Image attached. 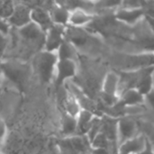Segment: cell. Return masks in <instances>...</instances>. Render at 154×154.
Wrapping results in <instances>:
<instances>
[{"label":"cell","mask_w":154,"mask_h":154,"mask_svg":"<svg viewBox=\"0 0 154 154\" xmlns=\"http://www.w3.org/2000/svg\"><path fill=\"white\" fill-rule=\"evenodd\" d=\"M66 26L53 24L46 32L43 50L50 52H56L61 43L65 41Z\"/></svg>","instance_id":"6"},{"label":"cell","mask_w":154,"mask_h":154,"mask_svg":"<svg viewBox=\"0 0 154 154\" xmlns=\"http://www.w3.org/2000/svg\"><path fill=\"white\" fill-rule=\"evenodd\" d=\"M1 75H2V74H1V70H0V79H1Z\"/></svg>","instance_id":"28"},{"label":"cell","mask_w":154,"mask_h":154,"mask_svg":"<svg viewBox=\"0 0 154 154\" xmlns=\"http://www.w3.org/2000/svg\"><path fill=\"white\" fill-rule=\"evenodd\" d=\"M18 33L25 42L31 43L32 46H44L45 32L33 23H30L29 24L18 29Z\"/></svg>","instance_id":"8"},{"label":"cell","mask_w":154,"mask_h":154,"mask_svg":"<svg viewBox=\"0 0 154 154\" xmlns=\"http://www.w3.org/2000/svg\"><path fill=\"white\" fill-rule=\"evenodd\" d=\"M101 126H102V116H96L90 125V128L88 129L86 134V137L88 139L90 143L101 132Z\"/></svg>","instance_id":"23"},{"label":"cell","mask_w":154,"mask_h":154,"mask_svg":"<svg viewBox=\"0 0 154 154\" xmlns=\"http://www.w3.org/2000/svg\"><path fill=\"white\" fill-rule=\"evenodd\" d=\"M138 154H153V149H152V144L151 143L150 140H148V143H147V145L145 147V149L141 152L140 153Z\"/></svg>","instance_id":"26"},{"label":"cell","mask_w":154,"mask_h":154,"mask_svg":"<svg viewBox=\"0 0 154 154\" xmlns=\"http://www.w3.org/2000/svg\"><path fill=\"white\" fill-rule=\"evenodd\" d=\"M61 133L64 137L77 135V118L64 113L61 119Z\"/></svg>","instance_id":"20"},{"label":"cell","mask_w":154,"mask_h":154,"mask_svg":"<svg viewBox=\"0 0 154 154\" xmlns=\"http://www.w3.org/2000/svg\"><path fill=\"white\" fill-rule=\"evenodd\" d=\"M116 20L127 24H135L144 17V11L142 7L139 8H117L114 14Z\"/></svg>","instance_id":"12"},{"label":"cell","mask_w":154,"mask_h":154,"mask_svg":"<svg viewBox=\"0 0 154 154\" xmlns=\"http://www.w3.org/2000/svg\"><path fill=\"white\" fill-rule=\"evenodd\" d=\"M153 88V66L149 67L144 74L137 82L134 89L139 91L143 96H147L152 92Z\"/></svg>","instance_id":"17"},{"label":"cell","mask_w":154,"mask_h":154,"mask_svg":"<svg viewBox=\"0 0 154 154\" xmlns=\"http://www.w3.org/2000/svg\"><path fill=\"white\" fill-rule=\"evenodd\" d=\"M9 30H10V26L7 23V22L0 20V32L4 34H8Z\"/></svg>","instance_id":"25"},{"label":"cell","mask_w":154,"mask_h":154,"mask_svg":"<svg viewBox=\"0 0 154 154\" xmlns=\"http://www.w3.org/2000/svg\"><path fill=\"white\" fill-rule=\"evenodd\" d=\"M15 2L13 1H1L0 4V20L7 21L12 15L14 9Z\"/></svg>","instance_id":"22"},{"label":"cell","mask_w":154,"mask_h":154,"mask_svg":"<svg viewBox=\"0 0 154 154\" xmlns=\"http://www.w3.org/2000/svg\"><path fill=\"white\" fill-rule=\"evenodd\" d=\"M77 74V64L75 60H59L55 69V84L57 88L63 87L66 82L75 78Z\"/></svg>","instance_id":"5"},{"label":"cell","mask_w":154,"mask_h":154,"mask_svg":"<svg viewBox=\"0 0 154 154\" xmlns=\"http://www.w3.org/2000/svg\"><path fill=\"white\" fill-rule=\"evenodd\" d=\"M31 11L32 7L27 3H15L14 12L6 22L10 27L20 29L32 23Z\"/></svg>","instance_id":"7"},{"label":"cell","mask_w":154,"mask_h":154,"mask_svg":"<svg viewBox=\"0 0 154 154\" xmlns=\"http://www.w3.org/2000/svg\"><path fill=\"white\" fill-rule=\"evenodd\" d=\"M65 85H68L66 89L75 97V99L79 103L81 110H86V111L91 112L92 114H94L97 116H100L101 112H100L97 105L86 93H84L83 90L81 88H79V87H78L74 83H70L69 81L66 82Z\"/></svg>","instance_id":"4"},{"label":"cell","mask_w":154,"mask_h":154,"mask_svg":"<svg viewBox=\"0 0 154 154\" xmlns=\"http://www.w3.org/2000/svg\"><path fill=\"white\" fill-rule=\"evenodd\" d=\"M5 132H6V128H5V123H4V121H2L0 119V141H2L3 138L5 137Z\"/></svg>","instance_id":"27"},{"label":"cell","mask_w":154,"mask_h":154,"mask_svg":"<svg viewBox=\"0 0 154 154\" xmlns=\"http://www.w3.org/2000/svg\"><path fill=\"white\" fill-rule=\"evenodd\" d=\"M1 74L21 91L25 90L31 69L28 64L19 60H1Z\"/></svg>","instance_id":"1"},{"label":"cell","mask_w":154,"mask_h":154,"mask_svg":"<svg viewBox=\"0 0 154 154\" xmlns=\"http://www.w3.org/2000/svg\"><path fill=\"white\" fill-rule=\"evenodd\" d=\"M58 57L56 52H50L44 50L40 51L33 60V69L42 83L49 84L54 75Z\"/></svg>","instance_id":"2"},{"label":"cell","mask_w":154,"mask_h":154,"mask_svg":"<svg viewBox=\"0 0 154 154\" xmlns=\"http://www.w3.org/2000/svg\"><path fill=\"white\" fill-rule=\"evenodd\" d=\"M7 45H8L7 34H4L0 32V61L3 60V56L6 51Z\"/></svg>","instance_id":"24"},{"label":"cell","mask_w":154,"mask_h":154,"mask_svg":"<svg viewBox=\"0 0 154 154\" xmlns=\"http://www.w3.org/2000/svg\"><path fill=\"white\" fill-rule=\"evenodd\" d=\"M94 18H95L94 14L83 9H74L69 12L68 24L79 28L89 24L91 22H93Z\"/></svg>","instance_id":"15"},{"label":"cell","mask_w":154,"mask_h":154,"mask_svg":"<svg viewBox=\"0 0 154 154\" xmlns=\"http://www.w3.org/2000/svg\"><path fill=\"white\" fill-rule=\"evenodd\" d=\"M88 154H91V153H90V152H89V153H88Z\"/></svg>","instance_id":"29"},{"label":"cell","mask_w":154,"mask_h":154,"mask_svg":"<svg viewBox=\"0 0 154 154\" xmlns=\"http://www.w3.org/2000/svg\"><path fill=\"white\" fill-rule=\"evenodd\" d=\"M63 108H64V113L77 118L79 114L81 111V108L75 99V97L66 89L65 91V96L63 99Z\"/></svg>","instance_id":"19"},{"label":"cell","mask_w":154,"mask_h":154,"mask_svg":"<svg viewBox=\"0 0 154 154\" xmlns=\"http://www.w3.org/2000/svg\"><path fill=\"white\" fill-rule=\"evenodd\" d=\"M56 54L59 60H75L76 50L74 45L70 42L65 39V41L61 43V45L56 51Z\"/></svg>","instance_id":"21"},{"label":"cell","mask_w":154,"mask_h":154,"mask_svg":"<svg viewBox=\"0 0 154 154\" xmlns=\"http://www.w3.org/2000/svg\"><path fill=\"white\" fill-rule=\"evenodd\" d=\"M0 4H1V1H0Z\"/></svg>","instance_id":"30"},{"label":"cell","mask_w":154,"mask_h":154,"mask_svg":"<svg viewBox=\"0 0 154 154\" xmlns=\"http://www.w3.org/2000/svg\"><path fill=\"white\" fill-rule=\"evenodd\" d=\"M118 119L109 117L106 116H102V126H101V133L107 138L110 143L116 148H118V145H117Z\"/></svg>","instance_id":"14"},{"label":"cell","mask_w":154,"mask_h":154,"mask_svg":"<svg viewBox=\"0 0 154 154\" xmlns=\"http://www.w3.org/2000/svg\"><path fill=\"white\" fill-rule=\"evenodd\" d=\"M31 21L44 32H46L53 25L48 9L40 5H33L32 7Z\"/></svg>","instance_id":"11"},{"label":"cell","mask_w":154,"mask_h":154,"mask_svg":"<svg viewBox=\"0 0 154 154\" xmlns=\"http://www.w3.org/2000/svg\"><path fill=\"white\" fill-rule=\"evenodd\" d=\"M97 116L91 112L81 110L79 116H77V135H85L87 134L90 125Z\"/></svg>","instance_id":"18"},{"label":"cell","mask_w":154,"mask_h":154,"mask_svg":"<svg viewBox=\"0 0 154 154\" xmlns=\"http://www.w3.org/2000/svg\"><path fill=\"white\" fill-rule=\"evenodd\" d=\"M138 135L137 124L130 116H123L117 122V145Z\"/></svg>","instance_id":"9"},{"label":"cell","mask_w":154,"mask_h":154,"mask_svg":"<svg viewBox=\"0 0 154 154\" xmlns=\"http://www.w3.org/2000/svg\"><path fill=\"white\" fill-rule=\"evenodd\" d=\"M119 102L125 107L140 106L144 103V96H143L136 89L131 88L125 90L123 93H121L119 97Z\"/></svg>","instance_id":"16"},{"label":"cell","mask_w":154,"mask_h":154,"mask_svg":"<svg viewBox=\"0 0 154 154\" xmlns=\"http://www.w3.org/2000/svg\"><path fill=\"white\" fill-rule=\"evenodd\" d=\"M52 21V23L55 25L66 26L69 22V11L65 8L59 2H53L47 8Z\"/></svg>","instance_id":"13"},{"label":"cell","mask_w":154,"mask_h":154,"mask_svg":"<svg viewBox=\"0 0 154 154\" xmlns=\"http://www.w3.org/2000/svg\"><path fill=\"white\" fill-rule=\"evenodd\" d=\"M58 146L61 154H88L91 152L90 142L85 135H73L60 140Z\"/></svg>","instance_id":"3"},{"label":"cell","mask_w":154,"mask_h":154,"mask_svg":"<svg viewBox=\"0 0 154 154\" xmlns=\"http://www.w3.org/2000/svg\"><path fill=\"white\" fill-rule=\"evenodd\" d=\"M149 138L143 134H138L122 144L117 148V154H138L143 152L148 143Z\"/></svg>","instance_id":"10"}]
</instances>
